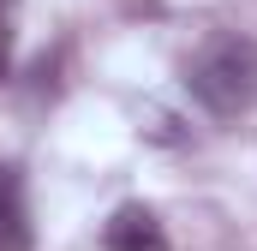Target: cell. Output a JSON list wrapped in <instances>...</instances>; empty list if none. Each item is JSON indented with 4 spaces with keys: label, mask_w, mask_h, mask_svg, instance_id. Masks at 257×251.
<instances>
[{
    "label": "cell",
    "mask_w": 257,
    "mask_h": 251,
    "mask_svg": "<svg viewBox=\"0 0 257 251\" xmlns=\"http://www.w3.org/2000/svg\"><path fill=\"white\" fill-rule=\"evenodd\" d=\"M192 96L215 120H239L257 108V42L251 36H209L186 66Z\"/></svg>",
    "instance_id": "1"
},
{
    "label": "cell",
    "mask_w": 257,
    "mask_h": 251,
    "mask_svg": "<svg viewBox=\"0 0 257 251\" xmlns=\"http://www.w3.org/2000/svg\"><path fill=\"white\" fill-rule=\"evenodd\" d=\"M108 251H168V233L144 203H126L108 221Z\"/></svg>",
    "instance_id": "2"
},
{
    "label": "cell",
    "mask_w": 257,
    "mask_h": 251,
    "mask_svg": "<svg viewBox=\"0 0 257 251\" xmlns=\"http://www.w3.org/2000/svg\"><path fill=\"white\" fill-rule=\"evenodd\" d=\"M0 251H30V209L12 168H0Z\"/></svg>",
    "instance_id": "3"
},
{
    "label": "cell",
    "mask_w": 257,
    "mask_h": 251,
    "mask_svg": "<svg viewBox=\"0 0 257 251\" xmlns=\"http://www.w3.org/2000/svg\"><path fill=\"white\" fill-rule=\"evenodd\" d=\"M6 66H12V30L0 24V78H6Z\"/></svg>",
    "instance_id": "4"
}]
</instances>
